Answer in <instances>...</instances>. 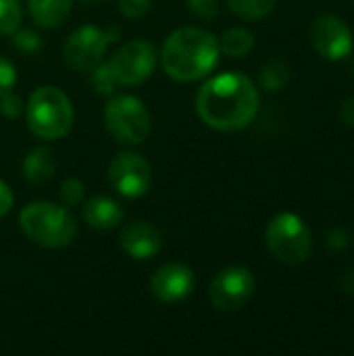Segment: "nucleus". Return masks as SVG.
<instances>
[{
  "label": "nucleus",
  "instance_id": "2f4dec72",
  "mask_svg": "<svg viewBox=\"0 0 354 356\" xmlns=\"http://www.w3.org/2000/svg\"><path fill=\"white\" fill-rule=\"evenodd\" d=\"M88 2H100V0H88Z\"/></svg>",
  "mask_w": 354,
  "mask_h": 356
},
{
  "label": "nucleus",
  "instance_id": "6ab92c4d",
  "mask_svg": "<svg viewBox=\"0 0 354 356\" xmlns=\"http://www.w3.org/2000/svg\"><path fill=\"white\" fill-rule=\"evenodd\" d=\"M290 81V67L280 60V58H273L269 63L263 65L261 69V86L267 90V92H282Z\"/></svg>",
  "mask_w": 354,
  "mask_h": 356
},
{
  "label": "nucleus",
  "instance_id": "c85d7f7f",
  "mask_svg": "<svg viewBox=\"0 0 354 356\" xmlns=\"http://www.w3.org/2000/svg\"><path fill=\"white\" fill-rule=\"evenodd\" d=\"M346 244H348V236H346L344 229L336 227V229L330 232V236H328V246H330L332 250H342V248H346Z\"/></svg>",
  "mask_w": 354,
  "mask_h": 356
},
{
  "label": "nucleus",
  "instance_id": "412c9836",
  "mask_svg": "<svg viewBox=\"0 0 354 356\" xmlns=\"http://www.w3.org/2000/svg\"><path fill=\"white\" fill-rule=\"evenodd\" d=\"M58 196H61V202L63 207L71 209V207H79L83 202V196H86V186L75 179V177H69L63 181L61 190H58Z\"/></svg>",
  "mask_w": 354,
  "mask_h": 356
},
{
  "label": "nucleus",
  "instance_id": "0eeeda50",
  "mask_svg": "<svg viewBox=\"0 0 354 356\" xmlns=\"http://www.w3.org/2000/svg\"><path fill=\"white\" fill-rule=\"evenodd\" d=\"M117 86L131 88L144 83L156 67V48L146 38H136L121 44L106 60Z\"/></svg>",
  "mask_w": 354,
  "mask_h": 356
},
{
  "label": "nucleus",
  "instance_id": "5701e85b",
  "mask_svg": "<svg viewBox=\"0 0 354 356\" xmlns=\"http://www.w3.org/2000/svg\"><path fill=\"white\" fill-rule=\"evenodd\" d=\"M42 44H44L42 38H40L35 31H31V29L19 27V29L13 33V46H15L17 50H21V52L33 54V52L42 50Z\"/></svg>",
  "mask_w": 354,
  "mask_h": 356
},
{
  "label": "nucleus",
  "instance_id": "20e7f679",
  "mask_svg": "<svg viewBox=\"0 0 354 356\" xmlns=\"http://www.w3.org/2000/svg\"><path fill=\"white\" fill-rule=\"evenodd\" d=\"M25 117L27 127L35 138L52 142L71 131L75 113L69 96L63 90L54 86H42L31 92L25 104Z\"/></svg>",
  "mask_w": 354,
  "mask_h": 356
},
{
  "label": "nucleus",
  "instance_id": "6e6552de",
  "mask_svg": "<svg viewBox=\"0 0 354 356\" xmlns=\"http://www.w3.org/2000/svg\"><path fill=\"white\" fill-rule=\"evenodd\" d=\"M255 275L248 267H225L215 275L209 288V298L217 311L223 313H234L244 309L250 298L255 296Z\"/></svg>",
  "mask_w": 354,
  "mask_h": 356
},
{
  "label": "nucleus",
  "instance_id": "ddd939ff",
  "mask_svg": "<svg viewBox=\"0 0 354 356\" xmlns=\"http://www.w3.org/2000/svg\"><path fill=\"white\" fill-rule=\"evenodd\" d=\"M121 250L136 261H150L163 248L161 232L148 221H131L119 232Z\"/></svg>",
  "mask_w": 354,
  "mask_h": 356
},
{
  "label": "nucleus",
  "instance_id": "aec40b11",
  "mask_svg": "<svg viewBox=\"0 0 354 356\" xmlns=\"http://www.w3.org/2000/svg\"><path fill=\"white\" fill-rule=\"evenodd\" d=\"M23 21L21 0H0V35H13Z\"/></svg>",
  "mask_w": 354,
  "mask_h": 356
},
{
  "label": "nucleus",
  "instance_id": "dca6fc26",
  "mask_svg": "<svg viewBox=\"0 0 354 356\" xmlns=\"http://www.w3.org/2000/svg\"><path fill=\"white\" fill-rule=\"evenodd\" d=\"M27 8L38 27L54 29L69 19L73 0H27Z\"/></svg>",
  "mask_w": 354,
  "mask_h": 356
},
{
  "label": "nucleus",
  "instance_id": "bb28decb",
  "mask_svg": "<svg viewBox=\"0 0 354 356\" xmlns=\"http://www.w3.org/2000/svg\"><path fill=\"white\" fill-rule=\"evenodd\" d=\"M15 83H17V71H15V65H13L8 58L0 56V96H4V94L13 92Z\"/></svg>",
  "mask_w": 354,
  "mask_h": 356
},
{
  "label": "nucleus",
  "instance_id": "393cba45",
  "mask_svg": "<svg viewBox=\"0 0 354 356\" xmlns=\"http://www.w3.org/2000/svg\"><path fill=\"white\" fill-rule=\"evenodd\" d=\"M25 106H23V100L21 96L8 92L4 96H0V115L6 117V119H19L23 115Z\"/></svg>",
  "mask_w": 354,
  "mask_h": 356
},
{
  "label": "nucleus",
  "instance_id": "cd10ccee",
  "mask_svg": "<svg viewBox=\"0 0 354 356\" xmlns=\"http://www.w3.org/2000/svg\"><path fill=\"white\" fill-rule=\"evenodd\" d=\"M13 204H15V196H13L10 188L0 179V219L10 213Z\"/></svg>",
  "mask_w": 354,
  "mask_h": 356
},
{
  "label": "nucleus",
  "instance_id": "423d86ee",
  "mask_svg": "<svg viewBox=\"0 0 354 356\" xmlns=\"http://www.w3.org/2000/svg\"><path fill=\"white\" fill-rule=\"evenodd\" d=\"M269 252L284 265H300L309 259L313 236L309 225L296 213L275 215L265 232Z\"/></svg>",
  "mask_w": 354,
  "mask_h": 356
},
{
  "label": "nucleus",
  "instance_id": "f257e3e1",
  "mask_svg": "<svg viewBox=\"0 0 354 356\" xmlns=\"http://www.w3.org/2000/svg\"><path fill=\"white\" fill-rule=\"evenodd\" d=\"M261 96L255 81L227 71L211 77L196 94V113L204 125L217 131H240L248 127L259 113Z\"/></svg>",
  "mask_w": 354,
  "mask_h": 356
},
{
  "label": "nucleus",
  "instance_id": "9b49d317",
  "mask_svg": "<svg viewBox=\"0 0 354 356\" xmlns=\"http://www.w3.org/2000/svg\"><path fill=\"white\" fill-rule=\"evenodd\" d=\"M311 44L319 56L338 63L351 56L354 38L351 27L336 15H319L311 25Z\"/></svg>",
  "mask_w": 354,
  "mask_h": 356
},
{
  "label": "nucleus",
  "instance_id": "7ed1b4c3",
  "mask_svg": "<svg viewBox=\"0 0 354 356\" xmlns=\"http://www.w3.org/2000/svg\"><path fill=\"white\" fill-rule=\"evenodd\" d=\"M19 227L27 240L42 248H65L75 240L77 223L67 207L52 202H29L19 215Z\"/></svg>",
  "mask_w": 354,
  "mask_h": 356
},
{
  "label": "nucleus",
  "instance_id": "f3484780",
  "mask_svg": "<svg viewBox=\"0 0 354 356\" xmlns=\"http://www.w3.org/2000/svg\"><path fill=\"white\" fill-rule=\"evenodd\" d=\"M255 48V33L246 27H232L219 38V50L232 58H244Z\"/></svg>",
  "mask_w": 354,
  "mask_h": 356
},
{
  "label": "nucleus",
  "instance_id": "c756f323",
  "mask_svg": "<svg viewBox=\"0 0 354 356\" xmlns=\"http://www.w3.org/2000/svg\"><path fill=\"white\" fill-rule=\"evenodd\" d=\"M340 119H342L348 127H354V96H351L348 100H344V102H342Z\"/></svg>",
  "mask_w": 354,
  "mask_h": 356
},
{
  "label": "nucleus",
  "instance_id": "9d476101",
  "mask_svg": "<svg viewBox=\"0 0 354 356\" xmlns=\"http://www.w3.org/2000/svg\"><path fill=\"white\" fill-rule=\"evenodd\" d=\"M111 186L125 198H142L152 186V169L138 152H119L108 165Z\"/></svg>",
  "mask_w": 354,
  "mask_h": 356
},
{
  "label": "nucleus",
  "instance_id": "2eb2a0df",
  "mask_svg": "<svg viewBox=\"0 0 354 356\" xmlns=\"http://www.w3.org/2000/svg\"><path fill=\"white\" fill-rule=\"evenodd\" d=\"M23 177L31 184V186H44L48 184L54 173H56V159L54 152L50 148L38 146L33 150H29L23 159Z\"/></svg>",
  "mask_w": 354,
  "mask_h": 356
},
{
  "label": "nucleus",
  "instance_id": "4be33fe9",
  "mask_svg": "<svg viewBox=\"0 0 354 356\" xmlns=\"http://www.w3.org/2000/svg\"><path fill=\"white\" fill-rule=\"evenodd\" d=\"M90 73H92V86H94V90H96L98 94L108 96V94L115 92L117 81H115V77H113V73H111V69L106 67L104 60H102L96 69H92Z\"/></svg>",
  "mask_w": 354,
  "mask_h": 356
},
{
  "label": "nucleus",
  "instance_id": "f8f14e48",
  "mask_svg": "<svg viewBox=\"0 0 354 356\" xmlns=\"http://www.w3.org/2000/svg\"><path fill=\"white\" fill-rule=\"evenodd\" d=\"M148 288H150V294L159 302L175 305V302L186 300L194 292L196 277L190 267L182 263H167L152 273Z\"/></svg>",
  "mask_w": 354,
  "mask_h": 356
},
{
  "label": "nucleus",
  "instance_id": "39448f33",
  "mask_svg": "<svg viewBox=\"0 0 354 356\" xmlns=\"http://www.w3.org/2000/svg\"><path fill=\"white\" fill-rule=\"evenodd\" d=\"M104 125L115 142L138 146L148 140L152 131V117L140 98L131 94H119L113 96L104 106Z\"/></svg>",
  "mask_w": 354,
  "mask_h": 356
},
{
  "label": "nucleus",
  "instance_id": "1a4fd4ad",
  "mask_svg": "<svg viewBox=\"0 0 354 356\" xmlns=\"http://www.w3.org/2000/svg\"><path fill=\"white\" fill-rule=\"evenodd\" d=\"M108 44L106 31L96 25H81L67 38L63 46V58L73 71L90 73L104 60Z\"/></svg>",
  "mask_w": 354,
  "mask_h": 356
},
{
  "label": "nucleus",
  "instance_id": "a211bd4d",
  "mask_svg": "<svg viewBox=\"0 0 354 356\" xmlns=\"http://www.w3.org/2000/svg\"><path fill=\"white\" fill-rule=\"evenodd\" d=\"M225 4L236 17H240L244 21L265 19L275 8V0H225Z\"/></svg>",
  "mask_w": 354,
  "mask_h": 356
},
{
  "label": "nucleus",
  "instance_id": "b1692460",
  "mask_svg": "<svg viewBox=\"0 0 354 356\" xmlns=\"http://www.w3.org/2000/svg\"><path fill=\"white\" fill-rule=\"evenodd\" d=\"M192 15L202 21H213L219 17V2L217 0H186Z\"/></svg>",
  "mask_w": 354,
  "mask_h": 356
},
{
  "label": "nucleus",
  "instance_id": "f03ea898",
  "mask_svg": "<svg viewBox=\"0 0 354 356\" xmlns=\"http://www.w3.org/2000/svg\"><path fill=\"white\" fill-rule=\"evenodd\" d=\"M219 40L202 27H179L167 35L161 50L163 71L182 83L207 77L219 60Z\"/></svg>",
  "mask_w": 354,
  "mask_h": 356
},
{
  "label": "nucleus",
  "instance_id": "a878e982",
  "mask_svg": "<svg viewBox=\"0 0 354 356\" xmlns=\"http://www.w3.org/2000/svg\"><path fill=\"white\" fill-rule=\"evenodd\" d=\"M152 6V0H119V10L127 19H142Z\"/></svg>",
  "mask_w": 354,
  "mask_h": 356
},
{
  "label": "nucleus",
  "instance_id": "7c9ffc66",
  "mask_svg": "<svg viewBox=\"0 0 354 356\" xmlns=\"http://www.w3.org/2000/svg\"><path fill=\"white\" fill-rule=\"evenodd\" d=\"M342 292L354 294V269H351L348 273H344V277H342Z\"/></svg>",
  "mask_w": 354,
  "mask_h": 356
},
{
  "label": "nucleus",
  "instance_id": "4468645a",
  "mask_svg": "<svg viewBox=\"0 0 354 356\" xmlns=\"http://www.w3.org/2000/svg\"><path fill=\"white\" fill-rule=\"evenodd\" d=\"M81 217H83V221H86L92 229L108 232V229L119 227V223L123 221L125 213H123L121 204L115 202L113 198L94 196V198H90V200L83 204Z\"/></svg>",
  "mask_w": 354,
  "mask_h": 356
}]
</instances>
